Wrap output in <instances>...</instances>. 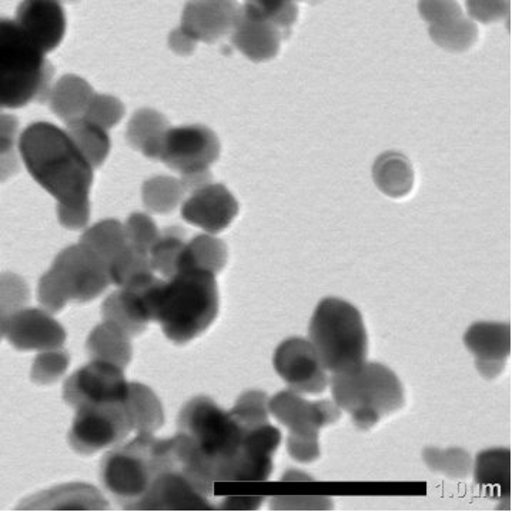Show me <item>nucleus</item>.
Returning a JSON list of instances; mask_svg holds the SVG:
<instances>
[{
	"mask_svg": "<svg viewBox=\"0 0 512 512\" xmlns=\"http://www.w3.org/2000/svg\"><path fill=\"white\" fill-rule=\"evenodd\" d=\"M20 153L33 179L59 202V220L80 229L89 220L93 165L68 133L36 123L20 137Z\"/></svg>",
	"mask_w": 512,
	"mask_h": 512,
	"instance_id": "nucleus-1",
	"label": "nucleus"
},
{
	"mask_svg": "<svg viewBox=\"0 0 512 512\" xmlns=\"http://www.w3.org/2000/svg\"><path fill=\"white\" fill-rule=\"evenodd\" d=\"M126 286L137 290L149 323H159L173 343L186 344L196 339L219 314L216 274L209 270L184 269L167 280L147 273Z\"/></svg>",
	"mask_w": 512,
	"mask_h": 512,
	"instance_id": "nucleus-2",
	"label": "nucleus"
},
{
	"mask_svg": "<svg viewBox=\"0 0 512 512\" xmlns=\"http://www.w3.org/2000/svg\"><path fill=\"white\" fill-rule=\"evenodd\" d=\"M252 430L209 397L193 398L179 417V433L192 445L204 473L213 483L244 481L246 443Z\"/></svg>",
	"mask_w": 512,
	"mask_h": 512,
	"instance_id": "nucleus-3",
	"label": "nucleus"
},
{
	"mask_svg": "<svg viewBox=\"0 0 512 512\" xmlns=\"http://www.w3.org/2000/svg\"><path fill=\"white\" fill-rule=\"evenodd\" d=\"M52 73L46 52L15 20L0 18V107L18 109L42 102Z\"/></svg>",
	"mask_w": 512,
	"mask_h": 512,
	"instance_id": "nucleus-4",
	"label": "nucleus"
},
{
	"mask_svg": "<svg viewBox=\"0 0 512 512\" xmlns=\"http://www.w3.org/2000/svg\"><path fill=\"white\" fill-rule=\"evenodd\" d=\"M334 403L347 411L354 426L370 430L381 418L404 406V388L396 374L380 363H363L330 381Z\"/></svg>",
	"mask_w": 512,
	"mask_h": 512,
	"instance_id": "nucleus-5",
	"label": "nucleus"
},
{
	"mask_svg": "<svg viewBox=\"0 0 512 512\" xmlns=\"http://www.w3.org/2000/svg\"><path fill=\"white\" fill-rule=\"evenodd\" d=\"M310 343L323 367L333 374L360 367L366 363L368 350L363 316L347 301L324 299L311 319Z\"/></svg>",
	"mask_w": 512,
	"mask_h": 512,
	"instance_id": "nucleus-6",
	"label": "nucleus"
},
{
	"mask_svg": "<svg viewBox=\"0 0 512 512\" xmlns=\"http://www.w3.org/2000/svg\"><path fill=\"white\" fill-rule=\"evenodd\" d=\"M109 283L106 260L83 243L60 253L52 269L40 279L39 301L50 313H58L70 301L86 303L96 299Z\"/></svg>",
	"mask_w": 512,
	"mask_h": 512,
	"instance_id": "nucleus-7",
	"label": "nucleus"
},
{
	"mask_svg": "<svg viewBox=\"0 0 512 512\" xmlns=\"http://www.w3.org/2000/svg\"><path fill=\"white\" fill-rule=\"evenodd\" d=\"M269 411L289 428L287 450L299 463L320 457L319 431L336 423L340 408L329 400L309 401L293 390L281 391L269 401Z\"/></svg>",
	"mask_w": 512,
	"mask_h": 512,
	"instance_id": "nucleus-8",
	"label": "nucleus"
},
{
	"mask_svg": "<svg viewBox=\"0 0 512 512\" xmlns=\"http://www.w3.org/2000/svg\"><path fill=\"white\" fill-rule=\"evenodd\" d=\"M69 433L70 447L79 454H93L122 443L135 430L129 398L116 403L85 404L76 407Z\"/></svg>",
	"mask_w": 512,
	"mask_h": 512,
	"instance_id": "nucleus-9",
	"label": "nucleus"
},
{
	"mask_svg": "<svg viewBox=\"0 0 512 512\" xmlns=\"http://www.w3.org/2000/svg\"><path fill=\"white\" fill-rule=\"evenodd\" d=\"M155 156L184 174L187 183H196V187H200L204 174L219 156V142L206 127H176L160 135Z\"/></svg>",
	"mask_w": 512,
	"mask_h": 512,
	"instance_id": "nucleus-10",
	"label": "nucleus"
},
{
	"mask_svg": "<svg viewBox=\"0 0 512 512\" xmlns=\"http://www.w3.org/2000/svg\"><path fill=\"white\" fill-rule=\"evenodd\" d=\"M129 390L130 384L122 367L93 360L66 380L63 397L70 407L76 408L85 404L126 401Z\"/></svg>",
	"mask_w": 512,
	"mask_h": 512,
	"instance_id": "nucleus-11",
	"label": "nucleus"
},
{
	"mask_svg": "<svg viewBox=\"0 0 512 512\" xmlns=\"http://www.w3.org/2000/svg\"><path fill=\"white\" fill-rule=\"evenodd\" d=\"M274 368L290 390L299 394L324 393L329 386L326 368L313 344L304 339L283 341L274 353Z\"/></svg>",
	"mask_w": 512,
	"mask_h": 512,
	"instance_id": "nucleus-12",
	"label": "nucleus"
},
{
	"mask_svg": "<svg viewBox=\"0 0 512 512\" xmlns=\"http://www.w3.org/2000/svg\"><path fill=\"white\" fill-rule=\"evenodd\" d=\"M3 336L20 351L56 350L66 340L65 329L48 311L20 309L5 320Z\"/></svg>",
	"mask_w": 512,
	"mask_h": 512,
	"instance_id": "nucleus-13",
	"label": "nucleus"
},
{
	"mask_svg": "<svg viewBox=\"0 0 512 512\" xmlns=\"http://www.w3.org/2000/svg\"><path fill=\"white\" fill-rule=\"evenodd\" d=\"M239 204L222 184L197 187L183 204L182 214L187 223L202 227L209 233H219L233 222Z\"/></svg>",
	"mask_w": 512,
	"mask_h": 512,
	"instance_id": "nucleus-14",
	"label": "nucleus"
},
{
	"mask_svg": "<svg viewBox=\"0 0 512 512\" xmlns=\"http://www.w3.org/2000/svg\"><path fill=\"white\" fill-rule=\"evenodd\" d=\"M15 22L46 53L58 48L66 32L65 10L59 0H23Z\"/></svg>",
	"mask_w": 512,
	"mask_h": 512,
	"instance_id": "nucleus-15",
	"label": "nucleus"
},
{
	"mask_svg": "<svg viewBox=\"0 0 512 512\" xmlns=\"http://www.w3.org/2000/svg\"><path fill=\"white\" fill-rule=\"evenodd\" d=\"M464 344L474 354L477 370L485 378L498 377L511 353L510 324L475 323L465 333Z\"/></svg>",
	"mask_w": 512,
	"mask_h": 512,
	"instance_id": "nucleus-16",
	"label": "nucleus"
},
{
	"mask_svg": "<svg viewBox=\"0 0 512 512\" xmlns=\"http://www.w3.org/2000/svg\"><path fill=\"white\" fill-rule=\"evenodd\" d=\"M239 15L234 0H193L184 9L182 30L193 40L213 42L236 25Z\"/></svg>",
	"mask_w": 512,
	"mask_h": 512,
	"instance_id": "nucleus-17",
	"label": "nucleus"
},
{
	"mask_svg": "<svg viewBox=\"0 0 512 512\" xmlns=\"http://www.w3.org/2000/svg\"><path fill=\"white\" fill-rule=\"evenodd\" d=\"M475 483L494 500L510 501L511 453L507 448L483 451L475 461Z\"/></svg>",
	"mask_w": 512,
	"mask_h": 512,
	"instance_id": "nucleus-18",
	"label": "nucleus"
},
{
	"mask_svg": "<svg viewBox=\"0 0 512 512\" xmlns=\"http://www.w3.org/2000/svg\"><path fill=\"white\" fill-rule=\"evenodd\" d=\"M102 314L105 321L115 324L129 337L142 334L149 323L139 293L130 286L113 293L103 304Z\"/></svg>",
	"mask_w": 512,
	"mask_h": 512,
	"instance_id": "nucleus-19",
	"label": "nucleus"
},
{
	"mask_svg": "<svg viewBox=\"0 0 512 512\" xmlns=\"http://www.w3.org/2000/svg\"><path fill=\"white\" fill-rule=\"evenodd\" d=\"M234 43L252 58L264 59L274 55L279 49L280 39L284 38L276 26L270 23L249 18L240 9L239 19L236 22Z\"/></svg>",
	"mask_w": 512,
	"mask_h": 512,
	"instance_id": "nucleus-20",
	"label": "nucleus"
},
{
	"mask_svg": "<svg viewBox=\"0 0 512 512\" xmlns=\"http://www.w3.org/2000/svg\"><path fill=\"white\" fill-rule=\"evenodd\" d=\"M87 350L95 360L107 361L122 368L132 358L129 336L109 321L93 330L87 341Z\"/></svg>",
	"mask_w": 512,
	"mask_h": 512,
	"instance_id": "nucleus-21",
	"label": "nucleus"
},
{
	"mask_svg": "<svg viewBox=\"0 0 512 512\" xmlns=\"http://www.w3.org/2000/svg\"><path fill=\"white\" fill-rule=\"evenodd\" d=\"M35 508L46 510H75L73 503L78 505V510H103L107 508L105 498L97 493L96 488L89 485H66L49 493L40 494L33 498Z\"/></svg>",
	"mask_w": 512,
	"mask_h": 512,
	"instance_id": "nucleus-22",
	"label": "nucleus"
},
{
	"mask_svg": "<svg viewBox=\"0 0 512 512\" xmlns=\"http://www.w3.org/2000/svg\"><path fill=\"white\" fill-rule=\"evenodd\" d=\"M227 260L226 246L210 236H199L184 246L179 270L203 269L219 273Z\"/></svg>",
	"mask_w": 512,
	"mask_h": 512,
	"instance_id": "nucleus-23",
	"label": "nucleus"
},
{
	"mask_svg": "<svg viewBox=\"0 0 512 512\" xmlns=\"http://www.w3.org/2000/svg\"><path fill=\"white\" fill-rule=\"evenodd\" d=\"M129 410L133 426L139 433H153L163 426L162 404L149 387L143 384H130Z\"/></svg>",
	"mask_w": 512,
	"mask_h": 512,
	"instance_id": "nucleus-24",
	"label": "nucleus"
},
{
	"mask_svg": "<svg viewBox=\"0 0 512 512\" xmlns=\"http://www.w3.org/2000/svg\"><path fill=\"white\" fill-rule=\"evenodd\" d=\"M249 18L263 20L276 26L284 36L297 19V6L294 0H246L242 9Z\"/></svg>",
	"mask_w": 512,
	"mask_h": 512,
	"instance_id": "nucleus-25",
	"label": "nucleus"
},
{
	"mask_svg": "<svg viewBox=\"0 0 512 512\" xmlns=\"http://www.w3.org/2000/svg\"><path fill=\"white\" fill-rule=\"evenodd\" d=\"M184 246L186 242L179 230H167L166 233L160 234L149 252L150 266L169 279L179 270Z\"/></svg>",
	"mask_w": 512,
	"mask_h": 512,
	"instance_id": "nucleus-26",
	"label": "nucleus"
},
{
	"mask_svg": "<svg viewBox=\"0 0 512 512\" xmlns=\"http://www.w3.org/2000/svg\"><path fill=\"white\" fill-rule=\"evenodd\" d=\"M424 460L431 470L451 475V477L464 478L470 471V455L463 450L440 451L427 448L424 451Z\"/></svg>",
	"mask_w": 512,
	"mask_h": 512,
	"instance_id": "nucleus-27",
	"label": "nucleus"
},
{
	"mask_svg": "<svg viewBox=\"0 0 512 512\" xmlns=\"http://www.w3.org/2000/svg\"><path fill=\"white\" fill-rule=\"evenodd\" d=\"M126 242L136 252L147 254L149 256L150 249L155 244L159 233L152 220L143 214H135L127 223L125 229Z\"/></svg>",
	"mask_w": 512,
	"mask_h": 512,
	"instance_id": "nucleus-28",
	"label": "nucleus"
},
{
	"mask_svg": "<svg viewBox=\"0 0 512 512\" xmlns=\"http://www.w3.org/2000/svg\"><path fill=\"white\" fill-rule=\"evenodd\" d=\"M29 301V289L25 281L15 274L0 276V307L8 316L15 313Z\"/></svg>",
	"mask_w": 512,
	"mask_h": 512,
	"instance_id": "nucleus-29",
	"label": "nucleus"
},
{
	"mask_svg": "<svg viewBox=\"0 0 512 512\" xmlns=\"http://www.w3.org/2000/svg\"><path fill=\"white\" fill-rule=\"evenodd\" d=\"M69 366V357L60 351L40 354L33 363L32 380L38 384L55 383Z\"/></svg>",
	"mask_w": 512,
	"mask_h": 512,
	"instance_id": "nucleus-30",
	"label": "nucleus"
},
{
	"mask_svg": "<svg viewBox=\"0 0 512 512\" xmlns=\"http://www.w3.org/2000/svg\"><path fill=\"white\" fill-rule=\"evenodd\" d=\"M421 13L431 22L448 23L460 16V8L453 0H424Z\"/></svg>",
	"mask_w": 512,
	"mask_h": 512,
	"instance_id": "nucleus-31",
	"label": "nucleus"
},
{
	"mask_svg": "<svg viewBox=\"0 0 512 512\" xmlns=\"http://www.w3.org/2000/svg\"><path fill=\"white\" fill-rule=\"evenodd\" d=\"M471 15L483 22L503 18L508 12L507 0H467Z\"/></svg>",
	"mask_w": 512,
	"mask_h": 512,
	"instance_id": "nucleus-32",
	"label": "nucleus"
},
{
	"mask_svg": "<svg viewBox=\"0 0 512 512\" xmlns=\"http://www.w3.org/2000/svg\"><path fill=\"white\" fill-rule=\"evenodd\" d=\"M8 319V314L0 307V339L3 337V327H5V320Z\"/></svg>",
	"mask_w": 512,
	"mask_h": 512,
	"instance_id": "nucleus-33",
	"label": "nucleus"
},
{
	"mask_svg": "<svg viewBox=\"0 0 512 512\" xmlns=\"http://www.w3.org/2000/svg\"><path fill=\"white\" fill-rule=\"evenodd\" d=\"M68 2H75V0H68Z\"/></svg>",
	"mask_w": 512,
	"mask_h": 512,
	"instance_id": "nucleus-34",
	"label": "nucleus"
},
{
	"mask_svg": "<svg viewBox=\"0 0 512 512\" xmlns=\"http://www.w3.org/2000/svg\"><path fill=\"white\" fill-rule=\"evenodd\" d=\"M307 2H309V0H307Z\"/></svg>",
	"mask_w": 512,
	"mask_h": 512,
	"instance_id": "nucleus-35",
	"label": "nucleus"
}]
</instances>
